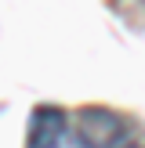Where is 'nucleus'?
<instances>
[{
  "label": "nucleus",
  "instance_id": "nucleus-1",
  "mask_svg": "<svg viewBox=\"0 0 145 148\" xmlns=\"http://www.w3.org/2000/svg\"><path fill=\"white\" fill-rule=\"evenodd\" d=\"M26 148H87V141L76 134L72 119L55 105H40L29 116Z\"/></svg>",
  "mask_w": 145,
  "mask_h": 148
},
{
  "label": "nucleus",
  "instance_id": "nucleus-2",
  "mask_svg": "<svg viewBox=\"0 0 145 148\" xmlns=\"http://www.w3.org/2000/svg\"><path fill=\"white\" fill-rule=\"evenodd\" d=\"M105 148H145V145H142V141H138V137L127 130L123 137H116V141H113V145H105Z\"/></svg>",
  "mask_w": 145,
  "mask_h": 148
}]
</instances>
